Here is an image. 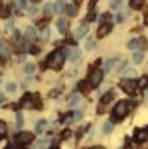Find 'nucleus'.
Masks as SVG:
<instances>
[{
  "label": "nucleus",
  "mask_w": 148,
  "mask_h": 149,
  "mask_svg": "<svg viewBox=\"0 0 148 149\" xmlns=\"http://www.w3.org/2000/svg\"><path fill=\"white\" fill-rule=\"evenodd\" d=\"M49 37H51V31H49V28H43V30H41V33H40V38H41V41H43V43H48V41H49Z\"/></svg>",
  "instance_id": "16"
},
{
  "label": "nucleus",
  "mask_w": 148,
  "mask_h": 149,
  "mask_svg": "<svg viewBox=\"0 0 148 149\" xmlns=\"http://www.w3.org/2000/svg\"><path fill=\"white\" fill-rule=\"evenodd\" d=\"M22 124H24V117H22V114H21V112H18L16 114V127H18V129H21Z\"/></svg>",
  "instance_id": "25"
},
{
  "label": "nucleus",
  "mask_w": 148,
  "mask_h": 149,
  "mask_svg": "<svg viewBox=\"0 0 148 149\" xmlns=\"http://www.w3.org/2000/svg\"><path fill=\"white\" fill-rule=\"evenodd\" d=\"M0 77H2V72H0Z\"/></svg>",
  "instance_id": "50"
},
{
  "label": "nucleus",
  "mask_w": 148,
  "mask_h": 149,
  "mask_svg": "<svg viewBox=\"0 0 148 149\" xmlns=\"http://www.w3.org/2000/svg\"><path fill=\"white\" fill-rule=\"evenodd\" d=\"M11 53H12V49H11L9 43L2 41V43H0V56H2L3 59H6V58L11 56Z\"/></svg>",
  "instance_id": "8"
},
{
  "label": "nucleus",
  "mask_w": 148,
  "mask_h": 149,
  "mask_svg": "<svg viewBox=\"0 0 148 149\" xmlns=\"http://www.w3.org/2000/svg\"><path fill=\"white\" fill-rule=\"evenodd\" d=\"M120 87H121L126 93L132 95V93L136 90V87H138V83H136L135 80H132V78H124V80H121V83H120Z\"/></svg>",
  "instance_id": "5"
},
{
  "label": "nucleus",
  "mask_w": 148,
  "mask_h": 149,
  "mask_svg": "<svg viewBox=\"0 0 148 149\" xmlns=\"http://www.w3.org/2000/svg\"><path fill=\"white\" fill-rule=\"evenodd\" d=\"M3 100H5V96H3V95H0V103H2Z\"/></svg>",
  "instance_id": "43"
},
{
  "label": "nucleus",
  "mask_w": 148,
  "mask_h": 149,
  "mask_svg": "<svg viewBox=\"0 0 148 149\" xmlns=\"http://www.w3.org/2000/svg\"><path fill=\"white\" fill-rule=\"evenodd\" d=\"M74 2H76V5H77V6H79V5H80V3H81V2H83V0H74Z\"/></svg>",
  "instance_id": "44"
},
{
  "label": "nucleus",
  "mask_w": 148,
  "mask_h": 149,
  "mask_svg": "<svg viewBox=\"0 0 148 149\" xmlns=\"http://www.w3.org/2000/svg\"><path fill=\"white\" fill-rule=\"evenodd\" d=\"M108 19H110V15H108V13H105V15H102V16H101V19H99V22H101V25H105V22H107Z\"/></svg>",
  "instance_id": "33"
},
{
  "label": "nucleus",
  "mask_w": 148,
  "mask_h": 149,
  "mask_svg": "<svg viewBox=\"0 0 148 149\" xmlns=\"http://www.w3.org/2000/svg\"><path fill=\"white\" fill-rule=\"evenodd\" d=\"M96 2H98V0H90L89 8H88V10H89V12H92V10L95 9V6H96Z\"/></svg>",
  "instance_id": "35"
},
{
  "label": "nucleus",
  "mask_w": 148,
  "mask_h": 149,
  "mask_svg": "<svg viewBox=\"0 0 148 149\" xmlns=\"http://www.w3.org/2000/svg\"><path fill=\"white\" fill-rule=\"evenodd\" d=\"M34 140V134L30 133V132H21L15 136V143L19 145V146H24V145H28L30 142Z\"/></svg>",
  "instance_id": "4"
},
{
  "label": "nucleus",
  "mask_w": 148,
  "mask_h": 149,
  "mask_svg": "<svg viewBox=\"0 0 148 149\" xmlns=\"http://www.w3.org/2000/svg\"><path fill=\"white\" fill-rule=\"evenodd\" d=\"M15 90H16V84H13V83L6 84V92H15Z\"/></svg>",
  "instance_id": "32"
},
{
  "label": "nucleus",
  "mask_w": 148,
  "mask_h": 149,
  "mask_svg": "<svg viewBox=\"0 0 148 149\" xmlns=\"http://www.w3.org/2000/svg\"><path fill=\"white\" fill-rule=\"evenodd\" d=\"M128 47H129L130 50H136V49L139 47V40H136V38H135V40H130L129 45H128Z\"/></svg>",
  "instance_id": "24"
},
{
  "label": "nucleus",
  "mask_w": 148,
  "mask_h": 149,
  "mask_svg": "<svg viewBox=\"0 0 148 149\" xmlns=\"http://www.w3.org/2000/svg\"><path fill=\"white\" fill-rule=\"evenodd\" d=\"M21 106L24 108H34V109H41V100L39 95H24L22 100H21Z\"/></svg>",
  "instance_id": "1"
},
{
  "label": "nucleus",
  "mask_w": 148,
  "mask_h": 149,
  "mask_svg": "<svg viewBox=\"0 0 148 149\" xmlns=\"http://www.w3.org/2000/svg\"><path fill=\"white\" fill-rule=\"evenodd\" d=\"M15 38H16V40H19V38H21V34H19V31H15Z\"/></svg>",
  "instance_id": "42"
},
{
  "label": "nucleus",
  "mask_w": 148,
  "mask_h": 149,
  "mask_svg": "<svg viewBox=\"0 0 148 149\" xmlns=\"http://www.w3.org/2000/svg\"><path fill=\"white\" fill-rule=\"evenodd\" d=\"M102 78H104V71H102V70H95V71H92L90 75H89V83L92 84L93 87H96L98 84L102 81Z\"/></svg>",
  "instance_id": "6"
},
{
  "label": "nucleus",
  "mask_w": 148,
  "mask_h": 149,
  "mask_svg": "<svg viewBox=\"0 0 148 149\" xmlns=\"http://www.w3.org/2000/svg\"><path fill=\"white\" fill-rule=\"evenodd\" d=\"M93 47H95V41H88L86 43V49L88 50H93Z\"/></svg>",
  "instance_id": "36"
},
{
  "label": "nucleus",
  "mask_w": 148,
  "mask_h": 149,
  "mask_svg": "<svg viewBox=\"0 0 148 149\" xmlns=\"http://www.w3.org/2000/svg\"><path fill=\"white\" fill-rule=\"evenodd\" d=\"M119 65H121V61L119 58H113L107 62V65H105V68L107 70H113V68H117Z\"/></svg>",
  "instance_id": "12"
},
{
  "label": "nucleus",
  "mask_w": 148,
  "mask_h": 149,
  "mask_svg": "<svg viewBox=\"0 0 148 149\" xmlns=\"http://www.w3.org/2000/svg\"><path fill=\"white\" fill-rule=\"evenodd\" d=\"M48 142H49L48 139H43V140H39V142H37V148H39V149H45V148L48 146Z\"/></svg>",
  "instance_id": "29"
},
{
  "label": "nucleus",
  "mask_w": 148,
  "mask_h": 149,
  "mask_svg": "<svg viewBox=\"0 0 148 149\" xmlns=\"http://www.w3.org/2000/svg\"><path fill=\"white\" fill-rule=\"evenodd\" d=\"M62 136H64V137H68V136H70V130H65L64 133H62Z\"/></svg>",
  "instance_id": "41"
},
{
  "label": "nucleus",
  "mask_w": 148,
  "mask_h": 149,
  "mask_svg": "<svg viewBox=\"0 0 148 149\" xmlns=\"http://www.w3.org/2000/svg\"><path fill=\"white\" fill-rule=\"evenodd\" d=\"M3 2H5L6 5H9V2H11V0H3Z\"/></svg>",
  "instance_id": "45"
},
{
  "label": "nucleus",
  "mask_w": 148,
  "mask_h": 149,
  "mask_svg": "<svg viewBox=\"0 0 148 149\" xmlns=\"http://www.w3.org/2000/svg\"><path fill=\"white\" fill-rule=\"evenodd\" d=\"M65 61V56H64V52L62 50H55L49 58H48V65L53 70H59L62 67V63Z\"/></svg>",
  "instance_id": "2"
},
{
  "label": "nucleus",
  "mask_w": 148,
  "mask_h": 149,
  "mask_svg": "<svg viewBox=\"0 0 148 149\" xmlns=\"http://www.w3.org/2000/svg\"><path fill=\"white\" fill-rule=\"evenodd\" d=\"M31 2H34V3H37V2H40V0H31Z\"/></svg>",
  "instance_id": "46"
},
{
  "label": "nucleus",
  "mask_w": 148,
  "mask_h": 149,
  "mask_svg": "<svg viewBox=\"0 0 148 149\" xmlns=\"http://www.w3.org/2000/svg\"><path fill=\"white\" fill-rule=\"evenodd\" d=\"M79 56H80V50H79V49H74V50H73V53H71V61L74 62Z\"/></svg>",
  "instance_id": "34"
},
{
  "label": "nucleus",
  "mask_w": 148,
  "mask_h": 149,
  "mask_svg": "<svg viewBox=\"0 0 148 149\" xmlns=\"http://www.w3.org/2000/svg\"><path fill=\"white\" fill-rule=\"evenodd\" d=\"M121 0H111V2H110V6L113 8V9H119L120 6H121Z\"/></svg>",
  "instance_id": "28"
},
{
  "label": "nucleus",
  "mask_w": 148,
  "mask_h": 149,
  "mask_svg": "<svg viewBox=\"0 0 148 149\" xmlns=\"http://www.w3.org/2000/svg\"><path fill=\"white\" fill-rule=\"evenodd\" d=\"M129 106L130 103L126 102V100H120L116 106H114V111H113V117L116 120H120V118H124L126 114L129 112Z\"/></svg>",
  "instance_id": "3"
},
{
  "label": "nucleus",
  "mask_w": 148,
  "mask_h": 149,
  "mask_svg": "<svg viewBox=\"0 0 148 149\" xmlns=\"http://www.w3.org/2000/svg\"><path fill=\"white\" fill-rule=\"evenodd\" d=\"M88 33H89V24L83 22V24H80V25L76 28V31H74V38H81L83 36H86Z\"/></svg>",
  "instance_id": "7"
},
{
  "label": "nucleus",
  "mask_w": 148,
  "mask_h": 149,
  "mask_svg": "<svg viewBox=\"0 0 148 149\" xmlns=\"http://www.w3.org/2000/svg\"><path fill=\"white\" fill-rule=\"evenodd\" d=\"M16 6L19 9H25L27 8V2H25V0H16Z\"/></svg>",
  "instance_id": "31"
},
{
  "label": "nucleus",
  "mask_w": 148,
  "mask_h": 149,
  "mask_svg": "<svg viewBox=\"0 0 148 149\" xmlns=\"http://www.w3.org/2000/svg\"><path fill=\"white\" fill-rule=\"evenodd\" d=\"M27 37H28V40H31V41H34V40L37 38V31H36L34 27H28V28H27Z\"/></svg>",
  "instance_id": "17"
},
{
  "label": "nucleus",
  "mask_w": 148,
  "mask_h": 149,
  "mask_svg": "<svg viewBox=\"0 0 148 149\" xmlns=\"http://www.w3.org/2000/svg\"><path fill=\"white\" fill-rule=\"evenodd\" d=\"M148 139V132L147 130H136L135 132V140L136 142H144Z\"/></svg>",
  "instance_id": "10"
},
{
  "label": "nucleus",
  "mask_w": 148,
  "mask_h": 149,
  "mask_svg": "<svg viewBox=\"0 0 148 149\" xmlns=\"http://www.w3.org/2000/svg\"><path fill=\"white\" fill-rule=\"evenodd\" d=\"M148 86V75H142L138 81V87L139 89H145Z\"/></svg>",
  "instance_id": "21"
},
{
  "label": "nucleus",
  "mask_w": 148,
  "mask_h": 149,
  "mask_svg": "<svg viewBox=\"0 0 148 149\" xmlns=\"http://www.w3.org/2000/svg\"><path fill=\"white\" fill-rule=\"evenodd\" d=\"M56 25H58V31H59L61 34H65V31H67V28H68V22H67L64 18H61L58 22H56Z\"/></svg>",
  "instance_id": "11"
},
{
  "label": "nucleus",
  "mask_w": 148,
  "mask_h": 149,
  "mask_svg": "<svg viewBox=\"0 0 148 149\" xmlns=\"http://www.w3.org/2000/svg\"><path fill=\"white\" fill-rule=\"evenodd\" d=\"M56 95H59V90H55V92H51V97H58Z\"/></svg>",
  "instance_id": "39"
},
{
  "label": "nucleus",
  "mask_w": 148,
  "mask_h": 149,
  "mask_svg": "<svg viewBox=\"0 0 148 149\" xmlns=\"http://www.w3.org/2000/svg\"><path fill=\"white\" fill-rule=\"evenodd\" d=\"M88 19H89V21L95 19V12H93V10H92V12H89V15H88Z\"/></svg>",
  "instance_id": "37"
},
{
  "label": "nucleus",
  "mask_w": 148,
  "mask_h": 149,
  "mask_svg": "<svg viewBox=\"0 0 148 149\" xmlns=\"http://www.w3.org/2000/svg\"><path fill=\"white\" fill-rule=\"evenodd\" d=\"M129 5H130L132 9H141L142 5H144V0H130Z\"/></svg>",
  "instance_id": "22"
},
{
  "label": "nucleus",
  "mask_w": 148,
  "mask_h": 149,
  "mask_svg": "<svg viewBox=\"0 0 148 149\" xmlns=\"http://www.w3.org/2000/svg\"><path fill=\"white\" fill-rule=\"evenodd\" d=\"M65 13H67L70 18L76 16V13H77V9H76V6H67V8H65Z\"/></svg>",
  "instance_id": "23"
},
{
  "label": "nucleus",
  "mask_w": 148,
  "mask_h": 149,
  "mask_svg": "<svg viewBox=\"0 0 148 149\" xmlns=\"http://www.w3.org/2000/svg\"><path fill=\"white\" fill-rule=\"evenodd\" d=\"M111 132H113V123H105V124H104V133L108 134V133H111Z\"/></svg>",
  "instance_id": "27"
},
{
  "label": "nucleus",
  "mask_w": 148,
  "mask_h": 149,
  "mask_svg": "<svg viewBox=\"0 0 148 149\" xmlns=\"http://www.w3.org/2000/svg\"><path fill=\"white\" fill-rule=\"evenodd\" d=\"M46 127H48V121H46V120H40V121L36 124V132H37V133H41V132H45Z\"/></svg>",
  "instance_id": "15"
},
{
  "label": "nucleus",
  "mask_w": 148,
  "mask_h": 149,
  "mask_svg": "<svg viewBox=\"0 0 148 149\" xmlns=\"http://www.w3.org/2000/svg\"><path fill=\"white\" fill-rule=\"evenodd\" d=\"M92 149H102V148H92Z\"/></svg>",
  "instance_id": "47"
},
{
  "label": "nucleus",
  "mask_w": 148,
  "mask_h": 149,
  "mask_svg": "<svg viewBox=\"0 0 148 149\" xmlns=\"http://www.w3.org/2000/svg\"><path fill=\"white\" fill-rule=\"evenodd\" d=\"M6 124L5 123H2V121H0V139H3L5 136H6Z\"/></svg>",
  "instance_id": "26"
},
{
  "label": "nucleus",
  "mask_w": 148,
  "mask_h": 149,
  "mask_svg": "<svg viewBox=\"0 0 148 149\" xmlns=\"http://www.w3.org/2000/svg\"><path fill=\"white\" fill-rule=\"evenodd\" d=\"M53 10H55V8H53V5H52V3H46V5H45V8H43V13H45V16H46V18L52 16V15H53Z\"/></svg>",
  "instance_id": "14"
},
{
  "label": "nucleus",
  "mask_w": 148,
  "mask_h": 149,
  "mask_svg": "<svg viewBox=\"0 0 148 149\" xmlns=\"http://www.w3.org/2000/svg\"><path fill=\"white\" fill-rule=\"evenodd\" d=\"M24 72L27 74V75H31V74H34L36 72V65L34 63H25V67H24Z\"/></svg>",
  "instance_id": "18"
},
{
  "label": "nucleus",
  "mask_w": 148,
  "mask_h": 149,
  "mask_svg": "<svg viewBox=\"0 0 148 149\" xmlns=\"http://www.w3.org/2000/svg\"><path fill=\"white\" fill-rule=\"evenodd\" d=\"M39 52H40V50H39V47H36V46H33V47H31V53H34V55H37Z\"/></svg>",
  "instance_id": "38"
},
{
  "label": "nucleus",
  "mask_w": 148,
  "mask_h": 149,
  "mask_svg": "<svg viewBox=\"0 0 148 149\" xmlns=\"http://www.w3.org/2000/svg\"><path fill=\"white\" fill-rule=\"evenodd\" d=\"M144 61V53L142 52H135L133 53V62L136 63V65H139V63H142Z\"/></svg>",
  "instance_id": "20"
},
{
  "label": "nucleus",
  "mask_w": 148,
  "mask_h": 149,
  "mask_svg": "<svg viewBox=\"0 0 148 149\" xmlns=\"http://www.w3.org/2000/svg\"><path fill=\"white\" fill-rule=\"evenodd\" d=\"M113 30V25L111 24H105V25H101L99 27V30H98V37H105V36H107L110 31Z\"/></svg>",
  "instance_id": "9"
},
{
  "label": "nucleus",
  "mask_w": 148,
  "mask_h": 149,
  "mask_svg": "<svg viewBox=\"0 0 148 149\" xmlns=\"http://www.w3.org/2000/svg\"><path fill=\"white\" fill-rule=\"evenodd\" d=\"M36 12H37V8H34V6H33V8L30 9V15H34Z\"/></svg>",
  "instance_id": "40"
},
{
  "label": "nucleus",
  "mask_w": 148,
  "mask_h": 149,
  "mask_svg": "<svg viewBox=\"0 0 148 149\" xmlns=\"http://www.w3.org/2000/svg\"><path fill=\"white\" fill-rule=\"evenodd\" d=\"M53 8H55V12H56V13H61L62 10H65V8H67L65 0H56L55 5H53Z\"/></svg>",
  "instance_id": "13"
},
{
  "label": "nucleus",
  "mask_w": 148,
  "mask_h": 149,
  "mask_svg": "<svg viewBox=\"0 0 148 149\" xmlns=\"http://www.w3.org/2000/svg\"><path fill=\"white\" fill-rule=\"evenodd\" d=\"M113 97H114V92H107V93L101 97V102H102V103H108V102L113 100Z\"/></svg>",
  "instance_id": "19"
},
{
  "label": "nucleus",
  "mask_w": 148,
  "mask_h": 149,
  "mask_svg": "<svg viewBox=\"0 0 148 149\" xmlns=\"http://www.w3.org/2000/svg\"><path fill=\"white\" fill-rule=\"evenodd\" d=\"M80 96L79 95H73V97H71V100H70V105H77L79 102H80Z\"/></svg>",
  "instance_id": "30"
},
{
  "label": "nucleus",
  "mask_w": 148,
  "mask_h": 149,
  "mask_svg": "<svg viewBox=\"0 0 148 149\" xmlns=\"http://www.w3.org/2000/svg\"><path fill=\"white\" fill-rule=\"evenodd\" d=\"M0 5H2V0H0Z\"/></svg>",
  "instance_id": "49"
},
{
  "label": "nucleus",
  "mask_w": 148,
  "mask_h": 149,
  "mask_svg": "<svg viewBox=\"0 0 148 149\" xmlns=\"http://www.w3.org/2000/svg\"><path fill=\"white\" fill-rule=\"evenodd\" d=\"M52 149H58V148H56V146H53V148H52Z\"/></svg>",
  "instance_id": "48"
}]
</instances>
